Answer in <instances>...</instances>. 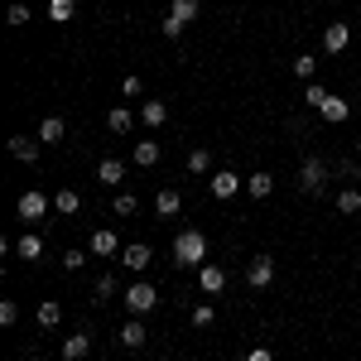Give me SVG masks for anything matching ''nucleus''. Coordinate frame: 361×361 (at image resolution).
<instances>
[{"mask_svg": "<svg viewBox=\"0 0 361 361\" xmlns=\"http://www.w3.org/2000/svg\"><path fill=\"white\" fill-rule=\"evenodd\" d=\"M121 87H126V97H140V92H145V82H140V78H126Z\"/></svg>", "mask_w": 361, "mask_h": 361, "instance_id": "nucleus-38", "label": "nucleus"}, {"mask_svg": "<svg viewBox=\"0 0 361 361\" xmlns=\"http://www.w3.org/2000/svg\"><path fill=\"white\" fill-rule=\"evenodd\" d=\"M328 173H333V164H328V159L308 154L304 169H299V188H304V193H323V188H328Z\"/></svg>", "mask_w": 361, "mask_h": 361, "instance_id": "nucleus-2", "label": "nucleus"}, {"mask_svg": "<svg viewBox=\"0 0 361 361\" xmlns=\"http://www.w3.org/2000/svg\"><path fill=\"white\" fill-rule=\"evenodd\" d=\"M58 323H63V308H58L54 299H49V304H39V328H58Z\"/></svg>", "mask_w": 361, "mask_h": 361, "instance_id": "nucleus-26", "label": "nucleus"}, {"mask_svg": "<svg viewBox=\"0 0 361 361\" xmlns=\"http://www.w3.org/2000/svg\"><path fill=\"white\" fill-rule=\"evenodd\" d=\"M97 178H102V183H121V178H126V164H121V159H102V164H97Z\"/></svg>", "mask_w": 361, "mask_h": 361, "instance_id": "nucleus-23", "label": "nucleus"}, {"mask_svg": "<svg viewBox=\"0 0 361 361\" xmlns=\"http://www.w3.org/2000/svg\"><path fill=\"white\" fill-rule=\"evenodd\" d=\"M197 10H202L197 0H169V15H178L183 25H193V20H197Z\"/></svg>", "mask_w": 361, "mask_h": 361, "instance_id": "nucleus-24", "label": "nucleus"}, {"mask_svg": "<svg viewBox=\"0 0 361 361\" xmlns=\"http://www.w3.org/2000/svg\"><path fill=\"white\" fill-rule=\"evenodd\" d=\"M106 130H111V135H130V130H135V116L126 111V106H111V111H106Z\"/></svg>", "mask_w": 361, "mask_h": 361, "instance_id": "nucleus-11", "label": "nucleus"}, {"mask_svg": "<svg viewBox=\"0 0 361 361\" xmlns=\"http://www.w3.org/2000/svg\"><path fill=\"white\" fill-rule=\"evenodd\" d=\"M173 260L178 265H202L207 260V236L202 231H178L173 236Z\"/></svg>", "mask_w": 361, "mask_h": 361, "instance_id": "nucleus-1", "label": "nucleus"}, {"mask_svg": "<svg viewBox=\"0 0 361 361\" xmlns=\"http://www.w3.org/2000/svg\"><path fill=\"white\" fill-rule=\"evenodd\" d=\"M154 304H159V294H154V284H149V279H140V284L126 289V308H130V318H145Z\"/></svg>", "mask_w": 361, "mask_h": 361, "instance_id": "nucleus-3", "label": "nucleus"}, {"mask_svg": "<svg viewBox=\"0 0 361 361\" xmlns=\"http://www.w3.org/2000/svg\"><path fill=\"white\" fill-rule=\"evenodd\" d=\"M135 207H140L135 193H121V197H116V217H135Z\"/></svg>", "mask_w": 361, "mask_h": 361, "instance_id": "nucleus-33", "label": "nucleus"}, {"mask_svg": "<svg viewBox=\"0 0 361 361\" xmlns=\"http://www.w3.org/2000/svg\"><path fill=\"white\" fill-rule=\"evenodd\" d=\"M63 265H68V270H82V265H87V250H63Z\"/></svg>", "mask_w": 361, "mask_h": 361, "instance_id": "nucleus-36", "label": "nucleus"}, {"mask_svg": "<svg viewBox=\"0 0 361 361\" xmlns=\"http://www.w3.org/2000/svg\"><path fill=\"white\" fill-rule=\"evenodd\" d=\"M347 44H352V29L342 25V20H337V25H328V29H323V49H328V54H342Z\"/></svg>", "mask_w": 361, "mask_h": 361, "instance_id": "nucleus-9", "label": "nucleus"}, {"mask_svg": "<svg viewBox=\"0 0 361 361\" xmlns=\"http://www.w3.org/2000/svg\"><path fill=\"white\" fill-rule=\"evenodd\" d=\"M5 20H10V25H29V5H20V0H15V5L5 10Z\"/></svg>", "mask_w": 361, "mask_h": 361, "instance_id": "nucleus-35", "label": "nucleus"}, {"mask_svg": "<svg viewBox=\"0 0 361 361\" xmlns=\"http://www.w3.org/2000/svg\"><path fill=\"white\" fill-rule=\"evenodd\" d=\"M121 347H130V352L145 347V323H140V318H130V323L121 328Z\"/></svg>", "mask_w": 361, "mask_h": 361, "instance_id": "nucleus-20", "label": "nucleus"}, {"mask_svg": "<svg viewBox=\"0 0 361 361\" xmlns=\"http://www.w3.org/2000/svg\"><path fill=\"white\" fill-rule=\"evenodd\" d=\"M15 318H20V304H10V299H5V304H0V323H5V328H10V323H15Z\"/></svg>", "mask_w": 361, "mask_h": 361, "instance_id": "nucleus-37", "label": "nucleus"}, {"mask_svg": "<svg viewBox=\"0 0 361 361\" xmlns=\"http://www.w3.org/2000/svg\"><path fill=\"white\" fill-rule=\"evenodd\" d=\"M164 121H169L164 102H145V126H164Z\"/></svg>", "mask_w": 361, "mask_h": 361, "instance_id": "nucleus-27", "label": "nucleus"}, {"mask_svg": "<svg viewBox=\"0 0 361 361\" xmlns=\"http://www.w3.org/2000/svg\"><path fill=\"white\" fill-rule=\"evenodd\" d=\"M15 255H20V260H39V255H44V236H39V231H25V236L15 241Z\"/></svg>", "mask_w": 361, "mask_h": 361, "instance_id": "nucleus-13", "label": "nucleus"}, {"mask_svg": "<svg viewBox=\"0 0 361 361\" xmlns=\"http://www.w3.org/2000/svg\"><path fill=\"white\" fill-rule=\"evenodd\" d=\"M73 15H78V0H49V20L54 25H68Z\"/></svg>", "mask_w": 361, "mask_h": 361, "instance_id": "nucleus-21", "label": "nucleus"}, {"mask_svg": "<svg viewBox=\"0 0 361 361\" xmlns=\"http://www.w3.org/2000/svg\"><path fill=\"white\" fill-rule=\"evenodd\" d=\"M54 207H58V212H63V217H73V212L82 207V197L73 193V188H63V193H54Z\"/></svg>", "mask_w": 361, "mask_h": 361, "instance_id": "nucleus-25", "label": "nucleus"}, {"mask_svg": "<svg viewBox=\"0 0 361 361\" xmlns=\"http://www.w3.org/2000/svg\"><path fill=\"white\" fill-rule=\"evenodd\" d=\"M337 212H342V217L361 212V188H342V193H337Z\"/></svg>", "mask_w": 361, "mask_h": 361, "instance_id": "nucleus-22", "label": "nucleus"}, {"mask_svg": "<svg viewBox=\"0 0 361 361\" xmlns=\"http://www.w3.org/2000/svg\"><path fill=\"white\" fill-rule=\"evenodd\" d=\"M294 73H299V78L308 82V78L318 73V58H313V54H299V58H294Z\"/></svg>", "mask_w": 361, "mask_h": 361, "instance_id": "nucleus-28", "label": "nucleus"}, {"mask_svg": "<svg viewBox=\"0 0 361 361\" xmlns=\"http://www.w3.org/2000/svg\"><path fill=\"white\" fill-rule=\"evenodd\" d=\"M178 207H183L178 188H159V197H154V212H159V217H178Z\"/></svg>", "mask_w": 361, "mask_h": 361, "instance_id": "nucleus-16", "label": "nucleus"}, {"mask_svg": "<svg viewBox=\"0 0 361 361\" xmlns=\"http://www.w3.org/2000/svg\"><path fill=\"white\" fill-rule=\"evenodd\" d=\"M188 169H193V173H207V169H212V154H207V149H193V154H188Z\"/></svg>", "mask_w": 361, "mask_h": 361, "instance_id": "nucleus-32", "label": "nucleus"}, {"mask_svg": "<svg viewBox=\"0 0 361 361\" xmlns=\"http://www.w3.org/2000/svg\"><path fill=\"white\" fill-rule=\"evenodd\" d=\"M323 102H328V92H323L318 82H308L304 87V106H323Z\"/></svg>", "mask_w": 361, "mask_h": 361, "instance_id": "nucleus-34", "label": "nucleus"}, {"mask_svg": "<svg viewBox=\"0 0 361 361\" xmlns=\"http://www.w3.org/2000/svg\"><path fill=\"white\" fill-rule=\"evenodd\" d=\"M246 193L255 197V202H260V197H270V193H275V178H270L265 169H260V173H250V178H246Z\"/></svg>", "mask_w": 361, "mask_h": 361, "instance_id": "nucleus-17", "label": "nucleus"}, {"mask_svg": "<svg viewBox=\"0 0 361 361\" xmlns=\"http://www.w3.org/2000/svg\"><path fill=\"white\" fill-rule=\"evenodd\" d=\"M212 323H217L212 304H197V308H193V328H212Z\"/></svg>", "mask_w": 361, "mask_h": 361, "instance_id": "nucleus-30", "label": "nucleus"}, {"mask_svg": "<svg viewBox=\"0 0 361 361\" xmlns=\"http://www.w3.org/2000/svg\"><path fill=\"white\" fill-rule=\"evenodd\" d=\"M318 116H323V121H333V126H342V121H347V116H352V106H347V102H342V97H333V92H328V102H323V106H318Z\"/></svg>", "mask_w": 361, "mask_h": 361, "instance_id": "nucleus-14", "label": "nucleus"}, {"mask_svg": "<svg viewBox=\"0 0 361 361\" xmlns=\"http://www.w3.org/2000/svg\"><path fill=\"white\" fill-rule=\"evenodd\" d=\"M197 284H202V294H222L226 289V270L222 265H197Z\"/></svg>", "mask_w": 361, "mask_h": 361, "instance_id": "nucleus-8", "label": "nucleus"}, {"mask_svg": "<svg viewBox=\"0 0 361 361\" xmlns=\"http://www.w3.org/2000/svg\"><path fill=\"white\" fill-rule=\"evenodd\" d=\"M29 361H44V357H29Z\"/></svg>", "mask_w": 361, "mask_h": 361, "instance_id": "nucleus-40", "label": "nucleus"}, {"mask_svg": "<svg viewBox=\"0 0 361 361\" xmlns=\"http://www.w3.org/2000/svg\"><path fill=\"white\" fill-rule=\"evenodd\" d=\"M246 279H250V289H270L275 284V260L270 255H255L246 265Z\"/></svg>", "mask_w": 361, "mask_h": 361, "instance_id": "nucleus-6", "label": "nucleus"}, {"mask_svg": "<svg viewBox=\"0 0 361 361\" xmlns=\"http://www.w3.org/2000/svg\"><path fill=\"white\" fill-rule=\"evenodd\" d=\"M149 260H154V250H149V246H126V250H121V265H126V270H135V275L149 265Z\"/></svg>", "mask_w": 361, "mask_h": 361, "instance_id": "nucleus-12", "label": "nucleus"}, {"mask_svg": "<svg viewBox=\"0 0 361 361\" xmlns=\"http://www.w3.org/2000/svg\"><path fill=\"white\" fill-rule=\"evenodd\" d=\"M246 361H275V357H270V347H255V352H250Z\"/></svg>", "mask_w": 361, "mask_h": 361, "instance_id": "nucleus-39", "label": "nucleus"}, {"mask_svg": "<svg viewBox=\"0 0 361 361\" xmlns=\"http://www.w3.org/2000/svg\"><path fill=\"white\" fill-rule=\"evenodd\" d=\"M241 188H246V178H236L231 169H217V173H212V183H207V193L217 197V202H226V197H236Z\"/></svg>", "mask_w": 361, "mask_h": 361, "instance_id": "nucleus-4", "label": "nucleus"}, {"mask_svg": "<svg viewBox=\"0 0 361 361\" xmlns=\"http://www.w3.org/2000/svg\"><path fill=\"white\" fill-rule=\"evenodd\" d=\"M10 154L25 159V164H34V159H39V145H34L29 135H10Z\"/></svg>", "mask_w": 361, "mask_h": 361, "instance_id": "nucleus-18", "label": "nucleus"}, {"mask_svg": "<svg viewBox=\"0 0 361 361\" xmlns=\"http://www.w3.org/2000/svg\"><path fill=\"white\" fill-rule=\"evenodd\" d=\"M63 135H68V126H63V116H49V121L39 126V140H44V145H58Z\"/></svg>", "mask_w": 361, "mask_h": 361, "instance_id": "nucleus-19", "label": "nucleus"}, {"mask_svg": "<svg viewBox=\"0 0 361 361\" xmlns=\"http://www.w3.org/2000/svg\"><path fill=\"white\" fill-rule=\"evenodd\" d=\"M183 20H178V15H164V25H159V34H164V39H183Z\"/></svg>", "mask_w": 361, "mask_h": 361, "instance_id": "nucleus-29", "label": "nucleus"}, {"mask_svg": "<svg viewBox=\"0 0 361 361\" xmlns=\"http://www.w3.org/2000/svg\"><path fill=\"white\" fill-rule=\"evenodd\" d=\"M87 352H92V337L87 333L63 337V361H87Z\"/></svg>", "mask_w": 361, "mask_h": 361, "instance_id": "nucleus-10", "label": "nucleus"}, {"mask_svg": "<svg viewBox=\"0 0 361 361\" xmlns=\"http://www.w3.org/2000/svg\"><path fill=\"white\" fill-rule=\"evenodd\" d=\"M130 164H135V169H154V164H159V145H154V140L135 145V149H130Z\"/></svg>", "mask_w": 361, "mask_h": 361, "instance_id": "nucleus-15", "label": "nucleus"}, {"mask_svg": "<svg viewBox=\"0 0 361 361\" xmlns=\"http://www.w3.org/2000/svg\"><path fill=\"white\" fill-rule=\"evenodd\" d=\"M15 207H20V217H25V222H39V217H49L54 197H44V193H34V188H29V193H20Z\"/></svg>", "mask_w": 361, "mask_h": 361, "instance_id": "nucleus-5", "label": "nucleus"}, {"mask_svg": "<svg viewBox=\"0 0 361 361\" xmlns=\"http://www.w3.org/2000/svg\"><path fill=\"white\" fill-rule=\"evenodd\" d=\"M116 289H121V284H116V275H102V279H97V299H102V304H106V299H116Z\"/></svg>", "mask_w": 361, "mask_h": 361, "instance_id": "nucleus-31", "label": "nucleus"}, {"mask_svg": "<svg viewBox=\"0 0 361 361\" xmlns=\"http://www.w3.org/2000/svg\"><path fill=\"white\" fill-rule=\"evenodd\" d=\"M87 250H92V255H121V236H116L111 226H102V231H92V241H87Z\"/></svg>", "mask_w": 361, "mask_h": 361, "instance_id": "nucleus-7", "label": "nucleus"}]
</instances>
